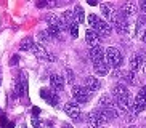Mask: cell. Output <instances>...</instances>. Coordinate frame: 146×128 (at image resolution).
Listing matches in <instances>:
<instances>
[{"mask_svg":"<svg viewBox=\"0 0 146 128\" xmlns=\"http://www.w3.org/2000/svg\"><path fill=\"white\" fill-rule=\"evenodd\" d=\"M112 24H114V27H116V30L119 32V34H129L130 27H132L129 18L125 16L122 11L116 13V16H114V19H112Z\"/></svg>","mask_w":146,"mask_h":128,"instance_id":"1","label":"cell"},{"mask_svg":"<svg viewBox=\"0 0 146 128\" xmlns=\"http://www.w3.org/2000/svg\"><path fill=\"white\" fill-rule=\"evenodd\" d=\"M104 53H106V63L109 64L111 67H120V66H122L124 56H122V53H120L117 48L109 47L108 50H104Z\"/></svg>","mask_w":146,"mask_h":128,"instance_id":"2","label":"cell"},{"mask_svg":"<svg viewBox=\"0 0 146 128\" xmlns=\"http://www.w3.org/2000/svg\"><path fill=\"white\" fill-rule=\"evenodd\" d=\"M72 98H74V101L79 102V104H85V102L90 101L92 91H88L85 86H82V85H76L72 88Z\"/></svg>","mask_w":146,"mask_h":128,"instance_id":"3","label":"cell"},{"mask_svg":"<svg viewBox=\"0 0 146 128\" xmlns=\"http://www.w3.org/2000/svg\"><path fill=\"white\" fill-rule=\"evenodd\" d=\"M87 122H88V125H90L92 128H103V125L106 123L104 117L101 115V112H100L98 109L88 112V115H87Z\"/></svg>","mask_w":146,"mask_h":128,"instance_id":"4","label":"cell"},{"mask_svg":"<svg viewBox=\"0 0 146 128\" xmlns=\"http://www.w3.org/2000/svg\"><path fill=\"white\" fill-rule=\"evenodd\" d=\"M64 112L74 120V122H79V120H80V106H79V102L68 101L64 104Z\"/></svg>","mask_w":146,"mask_h":128,"instance_id":"5","label":"cell"},{"mask_svg":"<svg viewBox=\"0 0 146 128\" xmlns=\"http://www.w3.org/2000/svg\"><path fill=\"white\" fill-rule=\"evenodd\" d=\"M40 96H42L45 101L50 104V106H58L60 104V96L55 93V91H52V90H48V88H42L40 90Z\"/></svg>","mask_w":146,"mask_h":128,"instance_id":"6","label":"cell"},{"mask_svg":"<svg viewBox=\"0 0 146 128\" xmlns=\"http://www.w3.org/2000/svg\"><path fill=\"white\" fill-rule=\"evenodd\" d=\"M112 96L116 99H129L130 94H129V90L124 83H116L112 86Z\"/></svg>","mask_w":146,"mask_h":128,"instance_id":"7","label":"cell"},{"mask_svg":"<svg viewBox=\"0 0 146 128\" xmlns=\"http://www.w3.org/2000/svg\"><path fill=\"white\" fill-rule=\"evenodd\" d=\"M88 56H90V59H92V63H93V64H98V63H103V61H104L106 53H104V50L101 47H95V48H90Z\"/></svg>","mask_w":146,"mask_h":128,"instance_id":"8","label":"cell"},{"mask_svg":"<svg viewBox=\"0 0 146 128\" xmlns=\"http://www.w3.org/2000/svg\"><path fill=\"white\" fill-rule=\"evenodd\" d=\"M32 51H34V55L37 56V58H40V59L55 61V56H53L52 53H48V51L43 48V45H40V43H35L34 48H32Z\"/></svg>","mask_w":146,"mask_h":128,"instance_id":"9","label":"cell"},{"mask_svg":"<svg viewBox=\"0 0 146 128\" xmlns=\"http://www.w3.org/2000/svg\"><path fill=\"white\" fill-rule=\"evenodd\" d=\"M85 40H87V43L90 45V48H95V47H100L101 37H100V34L96 32V30L88 29V30L85 32Z\"/></svg>","mask_w":146,"mask_h":128,"instance_id":"10","label":"cell"},{"mask_svg":"<svg viewBox=\"0 0 146 128\" xmlns=\"http://www.w3.org/2000/svg\"><path fill=\"white\" fill-rule=\"evenodd\" d=\"M146 63V56L143 53H138V55L132 56L130 58V71H138V69H141V66H145Z\"/></svg>","mask_w":146,"mask_h":128,"instance_id":"11","label":"cell"},{"mask_svg":"<svg viewBox=\"0 0 146 128\" xmlns=\"http://www.w3.org/2000/svg\"><path fill=\"white\" fill-rule=\"evenodd\" d=\"M84 86H85L88 91H92V93H95V91H98L100 86H101V83H100V80L96 79L95 75H88L85 77V82H84Z\"/></svg>","mask_w":146,"mask_h":128,"instance_id":"12","label":"cell"},{"mask_svg":"<svg viewBox=\"0 0 146 128\" xmlns=\"http://www.w3.org/2000/svg\"><path fill=\"white\" fill-rule=\"evenodd\" d=\"M138 8H140V7H138L135 2H125V3L120 7V11H122L125 16L129 18V16H135V15H137V11H138Z\"/></svg>","mask_w":146,"mask_h":128,"instance_id":"13","label":"cell"},{"mask_svg":"<svg viewBox=\"0 0 146 128\" xmlns=\"http://www.w3.org/2000/svg\"><path fill=\"white\" fill-rule=\"evenodd\" d=\"M50 85H52V90L53 91H63L64 88V79L58 74H53L50 77Z\"/></svg>","mask_w":146,"mask_h":128,"instance_id":"14","label":"cell"},{"mask_svg":"<svg viewBox=\"0 0 146 128\" xmlns=\"http://www.w3.org/2000/svg\"><path fill=\"white\" fill-rule=\"evenodd\" d=\"M93 30H96V32H98L100 37H108V35L111 34L112 29H111V24H109L108 21H101V19H100V22L96 24V27H95Z\"/></svg>","mask_w":146,"mask_h":128,"instance_id":"15","label":"cell"},{"mask_svg":"<svg viewBox=\"0 0 146 128\" xmlns=\"http://www.w3.org/2000/svg\"><path fill=\"white\" fill-rule=\"evenodd\" d=\"M93 71L96 75H108V74L111 72V66L106 63V61H103V63H98V64H93Z\"/></svg>","mask_w":146,"mask_h":128,"instance_id":"16","label":"cell"},{"mask_svg":"<svg viewBox=\"0 0 146 128\" xmlns=\"http://www.w3.org/2000/svg\"><path fill=\"white\" fill-rule=\"evenodd\" d=\"M100 8H101V15H103L104 18L108 19V22L114 19V16H116V13H114V10H112V7L109 3H100Z\"/></svg>","mask_w":146,"mask_h":128,"instance_id":"17","label":"cell"},{"mask_svg":"<svg viewBox=\"0 0 146 128\" xmlns=\"http://www.w3.org/2000/svg\"><path fill=\"white\" fill-rule=\"evenodd\" d=\"M100 112H101V115L104 117V120H114V119H117L119 117V112L114 109V107H109V109H98Z\"/></svg>","mask_w":146,"mask_h":128,"instance_id":"18","label":"cell"},{"mask_svg":"<svg viewBox=\"0 0 146 128\" xmlns=\"http://www.w3.org/2000/svg\"><path fill=\"white\" fill-rule=\"evenodd\" d=\"M100 109H109V107H114V102H112V96L109 94H103L98 101Z\"/></svg>","mask_w":146,"mask_h":128,"instance_id":"19","label":"cell"},{"mask_svg":"<svg viewBox=\"0 0 146 128\" xmlns=\"http://www.w3.org/2000/svg\"><path fill=\"white\" fill-rule=\"evenodd\" d=\"M120 77L124 79L125 83H129V85H132V83H135V72L133 71H120Z\"/></svg>","mask_w":146,"mask_h":128,"instance_id":"20","label":"cell"},{"mask_svg":"<svg viewBox=\"0 0 146 128\" xmlns=\"http://www.w3.org/2000/svg\"><path fill=\"white\" fill-rule=\"evenodd\" d=\"M74 16H76V22H77V24L84 22V19H85V11L82 8V5H76V8H74Z\"/></svg>","mask_w":146,"mask_h":128,"instance_id":"21","label":"cell"},{"mask_svg":"<svg viewBox=\"0 0 146 128\" xmlns=\"http://www.w3.org/2000/svg\"><path fill=\"white\" fill-rule=\"evenodd\" d=\"M47 32H48V35H50V38H61V32H63V30H61L58 26H48Z\"/></svg>","mask_w":146,"mask_h":128,"instance_id":"22","label":"cell"},{"mask_svg":"<svg viewBox=\"0 0 146 128\" xmlns=\"http://www.w3.org/2000/svg\"><path fill=\"white\" fill-rule=\"evenodd\" d=\"M34 40H31V38H24L21 42V45H19V50L21 51H32V48H34Z\"/></svg>","mask_w":146,"mask_h":128,"instance_id":"23","label":"cell"},{"mask_svg":"<svg viewBox=\"0 0 146 128\" xmlns=\"http://www.w3.org/2000/svg\"><path fill=\"white\" fill-rule=\"evenodd\" d=\"M74 18H76V16H74V11H66L64 15H63V18H61V19H63V22H64L68 27H71V26L76 22V21H74Z\"/></svg>","mask_w":146,"mask_h":128,"instance_id":"24","label":"cell"},{"mask_svg":"<svg viewBox=\"0 0 146 128\" xmlns=\"http://www.w3.org/2000/svg\"><path fill=\"white\" fill-rule=\"evenodd\" d=\"M37 40L40 42V45H43V43H48L52 38H50L47 30H39V32H37Z\"/></svg>","mask_w":146,"mask_h":128,"instance_id":"25","label":"cell"},{"mask_svg":"<svg viewBox=\"0 0 146 128\" xmlns=\"http://www.w3.org/2000/svg\"><path fill=\"white\" fill-rule=\"evenodd\" d=\"M98 22H100V18L96 16V15H90V16H88V24H90L92 29H95Z\"/></svg>","mask_w":146,"mask_h":128,"instance_id":"26","label":"cell"},{"mask_svg":"<svg viewBox=\"0 0 146 128\" xmlns=\"http://www.w3.org/2000/svg\"><path fill=\"white\" fill-rule=\"evenodd\" d=\"M31 123H32V127H34V128H42L43 127V123L40 122L39 117H32V119H31Z\"/></svg>","mask_w":146,"mask_h":128,"instance_id":"27","label":"cell"},{"mask_svg":"<svg viewBox=\"0 0 146 128\" xmlns=\"http://www.w3.org/2000/svg\"><path fill=\"white\" fill-rule=\"evenodd\" d=\"M77 27H79L77 22H74V24L69 27V30H71V35H72V37H77V35H79V29H77Z\"/></svg>","mask_w":146,"mask_h":128,"instance_id":"28","label":"cell"},{"mask_svg":"<svg viewBox=\"0 0 146 128\" xmlns=\"http://www.w3.org/2000/svg\"><path fill=\"white\" fill-rule=\"evenodd\" d=\"M66 75H68V79H66V80H68L69 83H72V82H74V74H72V71H71V69H68V71H66Z\"/></svg>","mask_w":146,"mask_h":128,"instance_id":"29","label":"cell"},{"mask_svg":"<svg viewBox=\"0 0 146 128\" xmlns=\"http://www.w3.org/2000/svg\"><path fill=\"white\" fill-rule=\"evenodd\" d=\"M140 10H141V13L146 16V2H141V3H140Z\"/></svg>","mask_w":146,"mask_h":128,"instance_id":"30","label":"cell"},{"mask_svg":"<svg viewBox=\"0 0 146 128\" xmlns=\"http://www.w3.org/2000/svg\"><path fill=\"white\" fill-rule=\"evenodd\" d=\"M18 61H19V56H13V58H11V61H10V66H15Z\"/></svg>","mask_w":146,"mask_h":128,"instance_id":"31","label":"cell"},{"mask_svg":"<svg viewBox=\"0 0 146 128\" xmlns=\"http://www.w3.org/2000/svg\"><path fill=\"white\" fill-rule=\"evenodd\" d=\"M0 125H2V127H5V125H7V119H5L3 115L0 117Z\"/></svg>","mask_w":146,"mask_h":128,"instance_id":"32","label":"cell"},{"mask_svg":"<svg viewBox=\"0 0 146 128\" xmlns=\"http://www.w3.org/2000/svg\"><path fill=\"white\" fill-rule=\"evenodd\" d=\"M32 114H34V115H39V114H40V109H39V107H32Z\"/></svg>","mask_w":146,"mask_h":128,"instance_id":"33","label":"cell"},{"mask_svg":"<svg viewBox=\"0 0 146 128\" xmlns=\"http://www.w3.org/2000/svg\"><path fill=\"white\" fill-rule=\"evenodd\" d=\"M87 3L92 5V7H95V5H98V2H96V0H87Z\"/></svg>","mask_w":146,"mask_h":128,"instance_id":"34","label":"cell"},{"mask_svg":"<svg viewBox=\"0 0 146 128\" xmlns=\"http://www.w3.org/2000/svg\"><path fill=\"white\" fill-rule=\"evenodd\" d=\"M140 38H141V42H143V43H146V30L143 32V35H141Z\"/></svg>","mask_w":146,"mask_h":128,"instance_id":"35","label":"cell"},{"mask_svg":"<svg viewBox=\"0 0 146 128\" xmlns=\"http://www.w3.org/2000/svg\"><path fill=\"white\" fill-rule=\"evenodd\" d=\"M61 128H74L72 125H69V123H63L61 125Z\"/></svg>","mask_w":146,"mask_h":128,"instance_id":"36","label":"cell"},{"mask_svg":"<svg viewBox=\"0 0 146 128\" xmlns=\"http://www.w3.org/2000/svg\"><path fill=\"white\" fill-rule=\"evenodd\" d=\"M141 91H143V93L146 94V83H145V86H143V88H141Z\"/></svg>","mask_w":146,"mask_h":128,"instance_id":"37","label":"cell"},{"mask_svg":"<svg viewBox=\"0 0 146 128\" xmlns=\"http://www.w3.org/2000/svg\"><path fill=\"white\" fill-rule=\"evenodd\" d=\"M143 72H145V75H146V67H145V69H143Z\"/></svg>","mask_w":146,"mask_h":128,"instance_id":"38","label":"cell"},{"mask_svg":"<svg viewBox=\"0 0 146 128\" xmlns=\"http://www.w3.org/2000/svg\"><path fill=\"white\" fill-rule=\"evenodd\" d=\"M21 128H27V127H26V125H23V127H21Z\"/></svg>","mask_w":146,"mask_h":128,"instance_id":"39","label":"cell"},{"mask_svg":"<svg viewBox=\"0 0 146 128\" xmlns=\"http://www.w3.org/2000/svg\"><path fill=\"white\" fill-rule=\"evenodd\" d=\"M129 128H137V127H129Z\"/></svg>","mask_w":146,"mask_h":128,"instance_id":"40","label":"cell"},{"mask_svg":"<svg viewBox=\"0 0 146 128\" xmlns=\"http://www.w3.org/2000/svg\"><path fill=\"white\" fill-rule=\"evenodd\" d=\"M90 128H92V127H90Z\"/></svg>","mask_w":146,"mask_h":128,"instance_id":"41","label":"cell"}]
</instances>
